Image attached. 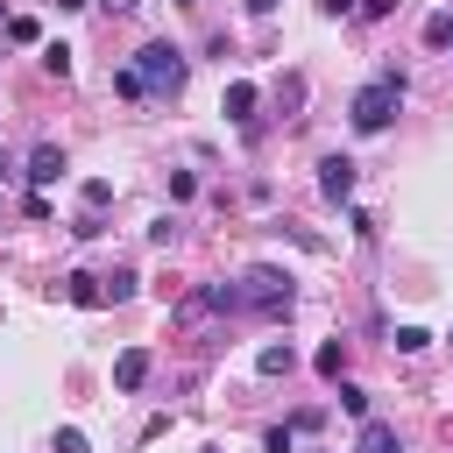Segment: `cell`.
<instances>
[{
  "label": "cell",
  "instance_id": "obj_1",
  "mask_svg": "<svg viewBox=\"0 0 453 453\" xmlns=\"http://www.w3.org/2000/svg\"><path fill=\"white\" fill-rule=\"evenodd\" d=\"M396 106H403V71L389 64V71H375V78L347 99V120H354V134H382V127L396 120Z\"/></svg>",
  "mask_w": 453,
  "mask_h": 453
},
{
  "label": "cell",
  "instance_id": "obj_2",
  "mask_svg": "<svg viewBox=\"0 0 453 453\" xmlns=\"http://www.w3.org/2000/svg\"><path fill=\"white\" fill-rule=\"evenodd\" d=\"M290 304H297V276H290V269L255 262V269L241 276V311H255V319H290Z\"/></svg>",
  "mask_w": 453,
  "mask_h": 453
},
{
  "label": "cell",
  "instance_id": "obj_3",
  "mask_svg": "<svg viewBox=\"0 0 453 453\" xmlns=\"http://www.w3.org/2000/svg\"><path fill=\"white\" fill-rule=\"evenodd\" d=\"M134 71H142L149 99H177L191 64H184V50H177V42H163V35H156V42H142V50H134Z\"/></svg>",
  "mask_w": 453,
  "mask_h": 453
},
{
  "label": "cell",
  "instance_id": "obj_4",
  "mask_svg": "<svg viewBox=\"0 0 453 453\" xmlns=\"http://www.w3.org/2000/svg\"><path fill=\"white\" fill-rule=\"evenodd\" d=\"M354 177H361V170H354V156H326V163H319V191H326L333 205H347V198H354Z\"/></svg>",
  "mask_w": 453,
  "mask_h": 453
},
{
  "label": "cell",
  "instance_id": "obj_5",
  "mask_svg": "<svg viewBox=\"0 0 453 453\" xmlns=\"http://www.w3.org/2000/svg\"><path fill=\"white\" fill-rule=\"evenodd\" d=\"M64 170H71V156H64L57 142H35V149H28V184H35V191H42V184H57Z\"/></svg>",
  "mask_w": 453,
  "mask_h": 453
},
{
  "label": "cell",
  "instance_id": "obj_6",
  "mask_svg": "<svg viewBox=\"0 0 453 453\" xmlns=\"http://www.w3.org/2000/svg\"><path fill=\"white\" fill-rule=\"evenodd\" d=\"M142 382H149V347H120V354H113V389L134 396Z\"/></svg>",
  "mask_w": 453,
  "mask_h": 453
},
{
  "label": "cell",
  "instance_id": "obj_7",
  "mask_svg": "<svg viewBox=\"0 0 453 453\" xmlns=\"http://www.w3.org/2000/svg\"><path fill=\"white\" fill-rule=\"evenodd\" d=\"M255 99H262V92H255L248 78H234V85H226V99H219V113H226L234 127H248V120H255Z\"/></svg>",
  "mask_w": 453,
  "mask_h": 453
},
{
  "label": "cell",
  "instance_id": "obj_8",
  "mask_svg": "<svg viewBox=\"0 0 453 453\" xmlns=\"http://www.w3.org/2000/svg\"><path fill=\"white\" fill-rule=\"evenodd\" d=\"M354 453H403V439H396V425H382V418H361V439H354Z\"/></svg>",
  "mask_w": 453,
  "mask_h": 453
},
{
  "label": "cell",
  "instance_id": "obj_9",
  "mask_svg": "<svg viewBox=\"0 0 453 453\" xmlns=\"http://www.w3.org/2000/svg\"><path fill=\"white\" fill-rule=\"evenodd\" d=\"M64 297H71V304H85V311H92V304H106V276H64Z\"/></svg>",
  "mask_w": 453,
  "mask_h": 453
},
{
  "label": "cell",
  "instance_id": "obj_10",
  "mask_svg": "<svg viewBox=\"0 0 453 453\" xmlns=\"http://www.w3.org/2000/svg\"><path fill=\"white\" fill-rule=\"evenodd\" d=\"M255 368H262V375H290V368H297V347H290V340H269V347L255 354Z\"/></svg>",
  "mask_w": 453,
  "mask_h": 453
},
{
  "label": "cell",
  "instance_id": "obj_11",
  "mask_svg": "<svg viewBox=\"0 0 453 453\" xmlns=\"http://www.w3.org/2000/svg\"><path fill=\"white\" fill-rule=\"evenodd\" d=\"M311 368H319L326 382H340V375H347V340H326V347L311 354Z\"/></svg>",
  "mask_w": 453,
  "mask_h": 453
},
{
  "label": "cell",
  "instance_id": "obj_12",
  "mask_svg": "<svg viewBox=\"0 0 453 453\" xmlns=\"http://www.w3.org/2000/svg\"><path fill=\"white\" fill-rule=\"evenodd\" d=\"M425 50H453V7H439V14H425Z\"/></svg>",
  "mask_w": 453,
  "mask_h": 453
},
{
  "label": "cell",
  "instance_id": "obj_13",
  "mask_svg": "<svg viewBox=\"0 0 453 453\" xmlns=\"http://www.w3.org/2000/svg\"><path fill=\"white\" fill-rule=\"evenodd\" d=\"M134 290H142V276H134V269H113V276H106V304H127Z\"/></svg>",
  "mask_w": 453,
  "mask_h": 453
},
{
  "label": "cell",
  "instance_id": "obj_14",
  "mask_svg": "<svg viewBox=\"0 0 453 453\" xmlns=\"http://www.w3.org/2000/svg\"><path fill=\"white\" fill-rule=\"evenodd\" d=\"M340 411H347V418H375V411H368V389L347 382V375H340Z\"/></svg>",
  "mask_w": 453,
  "mask_h": 453
},
{
  "label": "cell",
  "instance_id": "obj_15",
  "mask_svg": "<svg viewBox=\"0 0 453 453\" xmlns=\"http://www.w3.org/2000/svg\"><path fill=\"white\" fill-rule=\"evenodd\" d=\"M113 92H120V99H149V85H142V71H134V64H120V71H113Z\"/></svg>",
  "mask_w": 453,
  "mask_h": 453
},
{
  "label": "cell",
  "instance_id": "obj_16",
  "mask_svg": "<svg viewBox=\"0 0 453 453\" xmlns=\"http://www.w3.org/2000/svg\"><path fill=\"white\" fill-rule=\"evenodd\" d=\"M42 71H50V78H71V50H64V42H42Z\"/></svg>",
  "mask_w": 453,
  "mask_h": 453
},
{
  "label": "cell",
  "instance_id": "obj_17",
  "mask_svg": "<svg viewBox=\"0 0 453 453\" xmlns=\"http://www.w3.org/2000/svg\"><path fill=\"white\" fill-rule=\"evenodd\" d=\"M425 347H432L425 326H396V354H425Z\"/></svg>",
  "mask_w": 453,
  "mask_h": 453
},
{
  "label": "cell",
  "instance_id": "obj_18",
  "mask_svg": "<svg viewBox=\"0 0 453 453\" xmlns=\"http://www.w3.org/2000/svg\"><path fill=\"white\" fill-rule=\"evenodd\" d=\"M71 234H78V241H99V234H106V219H99V212H92V205H85V212H78V219H71Z\"/></svg>",
  "mask_w": 453,
  "mask_h": 453
},
{
  "label": "cell",
  "instance_id": "obj_19",
  "mask_svg": "<svg viewBox=\"0 0 453 453\" xmlns=\"http://www.w3.org/2000/svg\"><path fill=\"white\" fill-rule=\"evenodd\" d=\"M85 205H92V212H106V205H113V184H106V177H92V184H85Z\"/></svg>",
  "mask_w": 453,
  "mask_h": 453
},
{
  "label": "cell",
  "instance_id": "obj_20",
  "mask_svg": "<svg viewBox=\"0 0 453 453\" xmlns=\"http://www.w3.org/2000/svg\"><path fill=\"white\" fill-rule=\"evenodd\" d=\"M191 191H198V177H191V170H170V198H177V205H184V198H191Z\"/></svg>",
  "mask_w": 453,
  "mask_h": 453
},
{
  "label": "cell",
  "instance_id": "obj_21",
  "mask_svg": "<svg viewBox=\"0 0 453 453\" xmlns=\"http://www.w3.org/2000/svg\"><path fill=\"white\" fill-rule=\"evenodd\" d=\"M149 241H156V248H170V241H177V219H170V212H163V219H149Z\"/></svg>",
  "mask_w": 453,
  "mask_h": 453
},
{
  "label": "cell",
  "instance_id": "obj_22",
  "mask_svg": "<svg viewBox=\"0 0 453 453\" xmlns=\"http://www.w3.org/2000/svg\"><path fill=\"white\" fill-rule=\"evenodd\" d=\"M57 453H92V446H85V432H78V425H64V432H57Z\"/></svg>",
  "mask_w": 453,
  "mask_h": 453
},
{
  "label": "cell",
  "instance_id": "obj_23",
  "mask_svg": "<svg viewBox=\"0 0 453 453\" xmlns=\"http://www.w3.org/2000/svg\"><path fill=\"white\" fill-rule=\"evenodd\" d=\"M354 14H361V21H382V14H396V0H361Z\"/></svg>",
  "mask_w": 453,
  "mask_h": 453
},
{
  "label": "cell",
  "instance_id": "obj_24",
  "mask_svg": "<svg viewBox=\"0 0 453 453\" xmlns=\"http://www.w3.org/2000/svg\"><path fill=\"white\" fill-rule=\"evenodd\" d=\"M361 0H319V14H354Z\"/></svg>",
  "mask_w": 453,
  "mask_h": 453
},
{
  "label": "cell",
  "instance_id": "obj_25",
  "mask_svg": "<svg viewBox=\"0 0 453 453\" xmlns=\"http://www.w3.org/2000/svg\"><path fill=\"white\" fill-rule=\"evenodd\" d=\"M248 14H276V0H248Z\"/></svg>",
  "mask_w": 453,
  "mask_h": 453
},
{
  "label": "cell",
  "instance_id": "obj_26",
  "mask_svg": "<svg viewBox=\"0 0 453 453\" xmlns=\"http://www.w3.org/2000/svg\"><path fill=\"white\" fill-rule=\"evenodd\" d=\"M106 7H113V14H134V7H142V0H106Z\"/></svg>",
  "mask_w": 453,
  "mask_h": 453
},
{
  "label": "cell",
  "instance_id": "obj_27",
  "mask_svg": "<svg viewBox=\"0 0 453 453\" xmlns=\"http://www.w3.org/2000/svg\"><path fill=\"white\" fill-rule=\"evenodd\" d=\"M7 177H14V163H7V156H0V184H7Z\"/></svg>",
  "mask_w": 453,
  "mask_h": 453
},
{
  "label": "cell",
  "instance_id": "obj_28",
  "mask_svg": "<svg viewBox=\"0 0 453 453\" xmlns=\"http://www.w3.org/2000/svg\"><path fill=\"white\" fill-rule=\"evenodd\" d=\"M57 7H71V14H78V7H92V0H57Z\"/></svg>",
  "mask_w": 453,
  "mask_h": 453
}]
</instances>
